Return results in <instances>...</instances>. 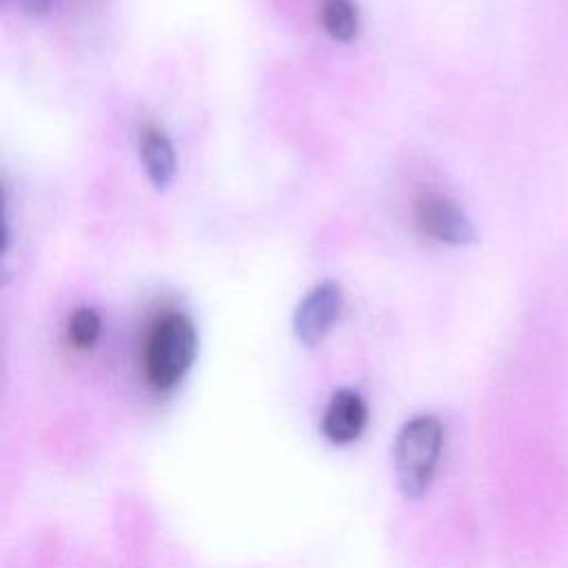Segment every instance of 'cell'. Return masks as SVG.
Segmentation results:
<instances>
[{"label":"cell","instance_id":"1","mask_svg":"<svg viewBox=\"0 0 568 568\" xmlns=\"http://www.w3.org/2000/svg\"><path fill=\"white\" fill-rule=\"evenodd\" d=\"M197 353V331L182 313L155 322L144 344V373L153 388H173L191 368Z\"/></svg>","mask_w":568,"mask_h":568},{"label":"cell","instance_id":"2","mask_svg":"<svg viewBox=\"0 0 568 568\" xmlns=\"http://www.w3.org/2000/svg\"><path fill=\"white\" fill-rule=\"evenodd\" d=\"M444 430L437 417L419 415L402 426L393 446L397 486L406 497H419L430 486L442 455Z\"/></svg>","mask_w":568,"mask_h":568},{"label":"cell","instance_id":"3","mask_svg":"<svg viewBox=\"0 0 568 568\" xmlns=\"http://www.w3.org/2000/svg\"><path fill=\"white\" fill-rule=\"evenodd\" d=\"M342 311V288L333 282L317 284L306 293L293 315V328L304 346H317Z\"/></svg>","mask_w":568,"mask_h":568},{"label":"cell","instance_id":"4","mask_svg":"<svg viewBox=\"0 0 568 568\" xmlns=\"http://www.w3.org/2000/svg\"><path fill=\"white\" fill-rule=\"evenodd\" d=\"M417 222L426 235L450 246H466L475 240L470 217L439 193H426L417 200Z\"/></svg>","mask_w":568,"mask_h":568},{"label":"cell","instance_id":"5","mask_svg":"<svg viewBox=\"0 0 568 568\" xmlns=\"http://www.w3.org/2000/svg\"><path fill=\"white\" fill-rule=\"evenodd\" d=\"M366 404L355 390H337L326 406L322 430L333 444L355 442L366 426Z\"/></svg>","mask_w":568,"mask_h":568},{"label":"cell","instance_id":"6","mask_svg":"<svg viewBox=\"0 0 568 568\" xmlns=\"http://www.w3.org/2000/svg\"><path fill=\"white\" fill-rule=\"evenodd\" d=\"M140 155L144 171L155 189H166L175 175V151L171 140L162 131L149 129L142 138Z\"/></svg>","mask_w":568,"mask_h":568},{"label":"cell","instance_id":"7","mask_svg":"<svg viewBox=\"0 0 568 568\" xmlns=\"http://www.w3.org/2000/svg\"><path fill=\"white\" fill-rule=\"evenodd\" d=\"M324 31L339 42H351L359 31L357 7L351 0H324L320 7Z\"/></svg>","mask_w":568,"mask_h":568},{"label":"cell","instance_id":"8","mask_svg":"<svg viewBox=\"0 0 568 568\" xmlns=\"http://www.w3.org/2000/svg\"><path fill=\"white\" fill-rule=\"evenodd\" d=\"M100 315L93 308H78L69 320V339L75 348H91L100 337Z\"/></svg>","mask_w":568,"mask_h":568},{"label":"cell","instance_id":"9","mask_svg":"<svg viewBox=\"0 0 568 568\" xmlns=\"http://www.w3.org/2000/svg\"><path fill=\"white\" fill-rule=\"evenodd\" d=\"M22 4L31 16H44V13H49L53 0H22Z\"/></svg>","mask_w":568,"mask_h":568}]
</instances>
